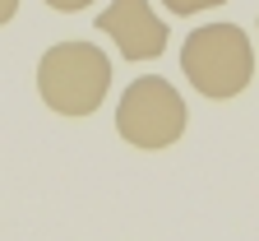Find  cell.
I'll return each instance as SVG.
<instances>
[{
	"instance_id": "7a4b0ae2",
	"label": "cell",
	"mask_w": 259,
	"mask_h": 241,
	"mask_svg": "<svg viewBox=\"0 0 259 241\" xmlns=\"http://www.w3.org/2000/svg\"><path fill=\"white\" fill-rule=\"evenodd\" d=\"M181 70L204 97H236L254 75V51L245 28L236 23H204L181 47Z\"/></svg>"
},
{
	"instance_id": "6da1fadb",
	"label": "cell",
	"mask_w": 259,
	"mask_h": 241,
	"mask_svg": "<svg viewBox=\"0 0 259 241\" xmlns=\"http://www.w3.org/2000/svg\"><path fill=\"white\" fill-rule=\"evenodd\" d=\"M111 88V60L93 42H56L37 65V93L60 116H88Z\"/></svg>"
},
{
	"instance_id": "277c9868",
	"label": "cell",
	"mask_w": 259,
	"mask_h": 241,
	"mask_svg": "<svg viewBox=\"0 0 259 241\" xmlns=\"http://www.w3.org/2000/svg\"><path fill=\"white\" fill-rule=\"evenodd\" d=\"M97 32H107L125 60H153L167 51V23L148 10V0H111L97 14Z\"/></svg>"
},
{
	"instance_id": "5b68a950",
	"label": "cell",
	"mask_w": 259,
	"mask_h": 241,
	"mask_svg": "<svg viewBox=\"0 0 259 241\" xmlns=\"http://www.w3.org/2000/svg\"><path fill=\"white\" fill-rule=\"evenodd\" d=\"M171 14H199V10H213V5H222V0H162Z\"/></svg>"
},
{
	"instance_id": "52a82bcc",
	"label": "cell",
	"mask_w": 259,
	"mask_h": 241,
	"mask_svg": "<svg viewBox=\"0 0 259 241\" xmlns=\"http://www.w3.org/2000/svg\"><path fill=\"white\" fill-rule=\"evenodd\" d=\"M14 10H19V0H0V23H10Z\"/></svg>"
},
{
	"instance_id": "8992f818",
	"label": "cell",
	"mask_w": 259,
	"mask_h": 241,
	"mask_svg": "<svg viewBox=\"0 0 259 241\" xmlns=\"http://www.w3.org/2000/svg\"><path fill=\"white\" fill-rule=\"evenodd\" d=\"M51 10H60V14H74V10H83V5H93V0H47Z\"/></svg>"
},
{
	"instance_id": "3957f363",
	"label": "cell",
	"mask_w": 259,
	"mask_h": 241,
	"mask_svg": "<svg viewBox=\"0 0 259 241\" xmlns=\"http://www.w3.org/2000/svg\"><path fill=\"white\" fill-rule=\"evenodd\" d=\"M185 102L181 93L162 79V75H144L125 88L120 107H116V130L125 144L135 149H167L185 134Z\"/></svg>"
}]
</instances>
